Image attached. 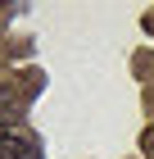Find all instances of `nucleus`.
<instances>
[{
	"label": "nucleus",
	"instance_id": "nucleus-2",
	"mask_svg": "<svg viewBox=\"0 0 154 159\" xmlns=\"http://www.w3.org/2000/svg\"><path fill=\"white\" fill-rule=\"evenodd\" d=\"M0 159H41L32 150V141L27 136H18V132H0Z\"/></svg>",
	"mask_w": 154,
	"mask_h": 159
},
{
	"label": "nucleus",
	"instance_id": "nucleus-1",
	"mask_svg": "<svg viewBox=\"0 0 154 159\" xmlns=\"http://www.w3.org/2000/svg\"><path fill=\"white\" fill-rule=\"evenodd\" d=\"M23 118V91L18 82H5L0 86V123H18Z\"/></svg>",
	"mask_w": 154,
	"mask_h": 159
}]
</instances>
